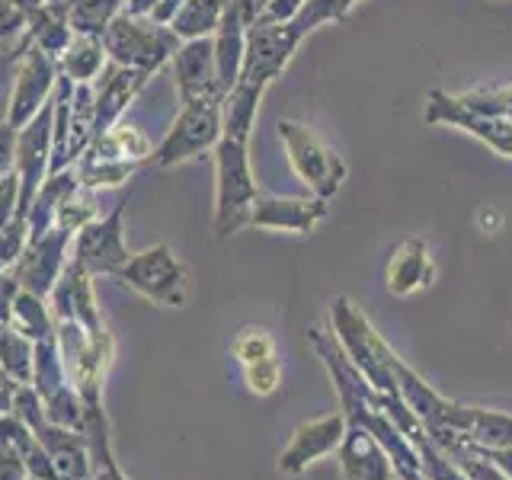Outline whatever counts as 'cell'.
<instances>
[{
    "label": "cell",
    "mask_w": 512,
    "mask_h": 480,
    "mask_svg": "<svg viewBox=\"0 0 512 480\" xmlns=\"http://www.w3.org/2000/svg\"><path fill=\"white\" fill-rule=\"evenodd\" d=\"M244 378H247V388H250L253 394L266 397V394H272V391L279 388V378H282V372H279L276 359H263V362L244 365Z\"/></svg>",
    "instance_id": "484cf974"
},
{
    "label": "cell",
    "mask_w": 512,
    "mask_h": 480,
    "mask_svg": "<svg viewBox=\"0 0 512 480\" xmlns=\"http://www.w3.org/2000/svg\"><path fill=\"white\" fill-rule=\"evenodd\" d=\"M288 32L279 26H256L244 45V80L247 84H263L276 74L288 58Z\"/></svg>",
    "instance_id": "4fadbf2b"
},
{
    "label": "cell",
    "mask_w": 512,
    "mask_h": 480,
    "mask_svg": "<svg viewBox=\"0 0 512 480\" xmlns=\"http://www.w3.org/2000/svg\"><path fill=\"white\" fill-rule=\"evenodd\" d=\"M26 240H29V224L23 215H16L7 228H0V272L16 266V260L26 250Z\"/></svg>",
    "instance_id": "d4e9b609"
},
{
    "label": "cell",
    "mask_w": 512,
    "mask_h": 480,
    "mask_svg": "<svg viewBox=\"0 0 512 480\" xmlns=\"http://www.w3.org/2000/svg\"><path fill=\"white\" fill-rule=\"evenodd\" d=\"M112 279L122 282L128 292L141 295L144 301L157 304V308H183L189 295V272L167 244H154L141 253H132L128 263L112 272Z\"/></svg>",
    "instance_id": "7a4b0ae2"
},
{
    "label": "cell",
    "mask_w": 512,
    "mask_h": 480,
    "mask_svg": "<svg viewBox=\"0 0 512 480\" xmlns=\"http://www.w3.org/2000/svg\"><path fill=\"white\" fill-rule=\"evenodd\" d=\"M84 439L90 452V480H128L122 464L112 452V436H109V416L103 410V400H90L84 404Z\"/></svg>",
    "instance_id": "5bb4252c"
},
{
    "label": "cell",
    "mask_w": 512,
    "mask_h": 480,
    "mask_svg": "<svg viewBox=\"0 0 512 480\" xmlns=\"http://www.w3.org/2000/svg\"><path fill=\"white\" fill-rule=\"evenodd\" d=\"M96 189H87V186H74L68 196H64V202L58 205V215H55V224L58 228H64V231H71V234H77L84 224H90L96 215V196H93Z\"/></svg>",
    "instance_id": "7402d4cb"
},
{
    "label": "cell",
    "mask_w": 512,
    "mask_h": 480,
    "mask_svg": "<svg viewBox=\"0 0 512 480\" xmlns=\"http://www.w3.org/2000/svg\"><path fill=\"white\" fill-rule=\"evenodd\" d=\"M157 7V0H125V13L132 16H148Z\"/></svg>",
    "instance_id": "d6a6232c"
},
{
    "label": "cell",
    "mask_w": 512,
    "mask_h": 480,
    "mask_svg": "<svg viewBox=\"0 0 512 480\" xmlns=\"http://www.w3.org/2000/svg\"><path fill=\"white\" fill-rule=\"evenodd\" d=\"M16 160V128L10 122H0V180L13 170Z\"/></svg>",
    "instance_id": "f546056e"
},
{
    "label": "cell",
    "mask_w": 512,
    "mask_h": 480,
    "mask_svg": "<svg viewBox=\"0 0 512 480\" xmlns=\"http://www.w3.org/2000/svg\"><path fill=\"white\" fill-rule=\"evenodd\" d=\"M23 29H26V13L13 0H0V45L23 36Z\"/></svg>",
    "instance_id": "83f0119b"
},
{
    "label": "cell",
    "mask_w": 512,
    "mask_h": 480,
    "mask_svg": "<svg viewBox=\"0 0 512 480\" xmlns=\"http://www.w3.org/2000/svg\"><path fill=\"white\" fill-rule=\"evenodd\" d=\"M29 384L36 388V394L45 400H52L58 391L68 388V372H64V362H61V352H58V340L48 336V340H39L32 346V378Z\"/></svg>",
    "instance_id": "e0dca14e"
},
{
    "label": "cell",
    "mask_w": 512,
    "mask_h": 480,
    "mask_svg": "<svg viewBox=\"0 0 512 480\" xmlns=\"http://www.w3.org/2000/svg\"><path fill=\"white\" fill-rule=\"evenodd\" d=\"M151 80V74L135 71V68H122V64H106L103 74L96 77L93 87V141L106 135L112 125L122 119V112L128 103L144 90V84Z\"/></svg>",
    "instance_id": "30bf717a"
},
{
    "label": "cell",
    "mask_w": 512,
    "mask_h": 480,
    "mask_svg": "<svg viewBox=\"0 0 512 480\" xmlns=\"http://www.w3.org/2000/svg\"><path fill=\"white\" fill-rule=\"evenodd\" d=\"M215 176H218L215 231H218V237H228L247 221L253 196H256L244 141L221 135V141L215 144Z\"/></svg>",
    "instance_id": "3957f363"
},
{
    "label": "cell",
    "mask_w": 512,
    "mask_h": 480,
    "mask_svg": "<svg viewBox=\"0 0 512 480\" xmlns=\"http://www.w3.org/2000/svg\"><path fill=\"white\" fill-rule=\"evenodd\" d=\"M176 90H180L183 103L189 100H218L221 93V77L215 64V45L208 39H192L180 42L176 55L170 58Z\"/></svg>",
    "instance_id": "8fae6325"
},
{
    "label": "cell",
    "mask_w": 512,
    "mask_h": 480,
    "mask_svg": "<svg viewBox=\"0 0 512 480\" xmlns=\"http://www.w3.org/2000/svg\"><path fill=\"white\" fill-rule=\"evenodd\" d=\"M234 359L240 365H253V362H263V359H272L276 356V343H272V336L260 327H247L240 330V336L231 346Z\"/></svg>",
    "instance_id": "cb8c5ba5"
},
{
    "label": "cell",
    "mask_w": 512,
    "mask_h": 480,
    "mask_svg": "<svg viewBox=\"0 0 512 480\" xmlns=\"http://www.w3.org/2000/svg\"><path fill=\"white\" fill-rule=\"evenodd\" d=\"M29 36V32H26ZM61 80V68L58 58H52L48 52L29 39L26 52L20 58V68H16V80H13V96H10V112L7 122L13 128H23L36 112L52 100Z\"/></svg>",
    "instance_id": "ba28073f"
},
{
    "label": "cell",
    "mask_w": 512,
    "mask_h": 480,
    "mask_svg": "<svg viewBox=\"0 0 512 480\" xmlns=\"http://www.w3.org/2000/svg\"><path fill=\"white\" fill-rule=\"evenodd\" d=\"M125 10V0H68V20L74 36H100Z\"/></svg>",
    "instance_id": "ffe728a7"
},
{
    "label": "cell",
    "mask_w": 512,
    "mask_h": 480,
    "mask_svg": "<svg viewBox=\"0 0 512 480\" xmlns=\"http://www.w3.org/2000/svg\"><path fill=\"white\" fill-rule=\"evenodd\" d=\"M32 343L29 336H23L13 327H0V368L16 381L29 384L32 378Z\"/></svg>",
    "instance_id": "44dd1931"
},
{
    "label": "cell",
    "mask_w": 512,
    "mask_h": 480,
    "mask_svg": "<svg viewBox=\"0 0 512 480\" xmlns=\"http://www.w3.org/2000/svg\"><path fill=\"white\" fill-rule=\"evenodd\" d=\"M32 436L42 442L48 458H52L58 480H90V452L84 432L64 429L55 426L52 420H45L32 429Z\"/></svg>",
    "instance_id": "7c38bea8"
},
{
    "label": "cell",
    "mask_w": 512,
    "mask_h": 480,
    "mask_svg": "<svg viewBox=\"0 0 512 480\" xmlns=\"http://www.w3.org/2000/svg\"><path fill=\"white\" fill-rule=\"evenodd\" d=\"M221 26V0H186L176 13V20L170 23L173 36L180 42L192 39H208V32H215Z\"/></svg>",
    "instance_id": "d6986e66"
},
{
    "label": "cell",
    "mask_w": 512,
    "mask_h": 480,
    "mask_svg": "<svg viewBox=\"0 0 512 480\" xmlns=\"http://www.w3.org/2000/svg\"><path fill=\"white\" fill-rule=\"evenodd\" d=\"M16 215H20V176L10 170L0 180V228H7Z\"/></svg>",
    "instance_id": "4316f807"
},
{
    "label": "cell",
    "mask_w": 512,
    "mask_h": 480,
    "mask_svg": "<svg viewBox=\"0 0 512 480\" xmlns=\"http://www.w3.org/2000/svg\"><path fill=\"white\" fill-rule=\"evenodd\" d=\"M183 4H186V0H157V7L148 13V20H154L157 26H170Z\"/></svg>",
    "instance_id": "1f68e13d"
},
{
    "label": "cell",
    "mask_w": 512,
    "mask_h": 480,
    "mask_svg": "<svg viewBox=\"0 0 512 480\" xmlns=\"http://www.w3.org/2000/svg\"><path fill=\"white\" fill-rule=\"evenodd\" d=\"M20 292V282H16L13 269L0 272V327H13V298Z\"/></svg>",
    "instance_id": "f1b7e54d"
},
{
    "label": "cell",
    "mask_w": 512,
    "mask_h": 480,
    "mask_svg": "<svg viewBox=\"0 0 512 480\" xmlns=\"http://www.w3.org/2000/svg\"><path fill=\"white\" fill-rule=\"evenodd\" d=\"M26 32L42 52L61 58L64 48L74 42V29L68 20V0H48L45 7L26 13Z\"/></svg>",
    "instance_id": "9a60e30c"
},
{
    "label": "cell",
    "mask_w": 512,
    "mask_h": 480,
    "mask_svg": "<svg viewBox=\"0 0 512 480\" xmlns=\"http://www.w3.org/2000/svg\"><path fill=\"white\" fill-rule=\"evenodd\" d=\"M71 244H74V234L58 228V224L39 237H29L23 256L13 266V276L20 282V288H26V292L39 298L52 295L55 282L61 279L64 266L71 260Z\"/></svg>",
    "instance_id": "9c48e42d"
},
{
    "label": "cell",
    "mask_w": 512,
    "mask_h": 480,
    "mask_svg": "<svg viewBox=\"0 0 512 480\" xmlns=\"http://www.w3.org/2000/svg\"><path fill=\"white\" fill-rule=\"evenodd\" d=\"M109 64L106 48L100 36H74V42L64 48V55L58 58L61 77H68L71 84H93Z\"/></svg>",
    "instance_id": "2e32d148"
},
{
    "label": "cell",
    "mask_w": 512,
    "mask_h": 480,
    "mask_svg": "<svg viewBox=\"0 0 512 480\" xmlns=\"http://www.w3.org/2000/svg\"><path fill=\"white\" fill-rule=\"evenodd\" d=\"M103 48L112 64L154 77V71H160L176 55L180 39L173 36L170 26H157L148 16H132L122 10L103 32Z\"/></svg>",
    "instance_id": "6da1fadb"
},
{
    "label": "cell",
    "mask_w": 512,
    "mask_h": 480,
    "mask_svg": "<svg viewBox=\"0 0 512 480\" xmlns=\"http://www.w3.org/2000/svg\"><path fill=\"white\" fill-rule=\"evenodd\" d=\"M125 208H128V196H122L112 205V212L96 215L90 224H84V228L74 234L71 256L90 272V276H112V272L122 263H128V256H132L125 247V231H122Z\"/></svg>",
    "instance_id": "8992f818"
},
{
    "label": "cell",
    "mask_w": 512,
    "mask_h": 480,
    "mask_svg": "<svg viewBox=\"0 0 512 480\" xmlns=\"http://www.w3.org/2000/svg\"><path fill=\"white\" fill-rule=\"evenodd\" d=\"M52 141H55V96L23 128H16V160L13 170L20 176V215L26 218L32 196L52 170Z\"/></svg>",
    "instance_id": "5b68a950"
},
{
    "label": "cell",
    "mask_w": 512,
    "mask_h": 480,
    "mask_svg": "<svg viewBox=\"0 0 512 480\" xmlns=\"http://www.w3.org/2000/svg\"><path fill=\"white\" fill-rule=\"evenodd\" d=\"M13 330L29 336L32 343L55 336V314L48 308V298H39L26 292V288H20L13 298Z\"/></svg>",
    "instance_id": "ac0fdd59"
},
{
    "label": "cell",
    "mask_w": 512,
    "mask_h": 480,
    "mask_svg": "<svg viewBox=\"0 0 512 480\" xmlns=\"http://www.w3.org/2000/svg\"><path fill=\"white\" fill-rule=\"evenodd\" d=\"M48 308H52L55 320H74V324L84 327L96 346H116L112 343V333L106 330L100 304H96L93 276L74 260V256L68 260V266H64L52 295H48Z\"/></svg>",
    "instance_id": "52a82bcc"
},
{
    "label": "cell",
    "mask_w": 512,
    "mask_h": 480,
    "mask_svg": "<svg viewBox=\"0 0 512 480\" xmlns=\"http://www.w3.org/2000/svg\"><path fill=\"white\" fill-rule=\"evenodd\" d=\"M0 480H29L23 458L10 448H0Z\"/></svg>",
    "instance_id": "4dcf8cb0"
},
{
    "label": "cell",
    "mask_w": 512,
    "mask_h": 480,
    "mask_svg": "<svg viewBox=\"0 0 512 480\" xmlns=\"http://www.w3.org/2000/svg\"><path fill=\"white\" fill-rule=\"evenodd\" d=\"M29 45V36L23 29V36H16L13 42L0 45V122H7L10 112V96H13V80H16V68H20V58Z\"/></svg>",
    "instance_id": "603a6c76"
},
{
    "label": "cell",
    "mask_w": 512,
    "mask_h": 480,
    "mask_svg": "<svg viewBox=\"0 0 512 480\" xmlns=\"http://www.w3.org/2000/svg\"><path fill=\"white\" fill-rule=\"evenodd\" d=\"M221 141V103L218 100H189L183 103L180 116L167 128L164 141L157 144L148 164L176 167L186 160L212 151Z\"/></svg>",
    "instance_id": "277c9868"
}]
</instances>
